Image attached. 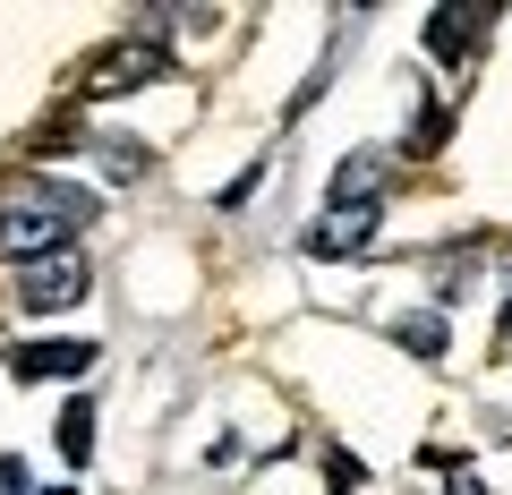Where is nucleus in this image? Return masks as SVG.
<instances>
[{"label": "nucleus", "instance_id": "7ed1b4c3", "mask_svg": "<svg viewBox=\"0 0 512 495\" xmlns=\"http://www.w3.org/2000/svg\"><path fill=\"white\" fill-rule=\"evenodd\" d=\"M86 291H94V282H86V257H77V248L18 265V308H26V316H60V308H77Z\"/></svg>", "mask_w": 512, "mask_h": 495}, {"label": "nucleus", "instance_id": "6e6552de", "mask_svg": "<svg viewBox=\"0 0 512 495\" xmlns=\"http://www.w3.org/2000/svg\"><path fill=\"white\" fill-rule=\"evenodd\" d=\"M60 453H69V470H86V461H94V402L60 410Z\"/></svg>", "mask_w": 512, "mask_h": 495}, {"label": "nucleus", "instance_id": "39448f33", "mask_svg": "<svg viewBox=\"0 0 512 495\" xmlns=\"http://www.w3.org/2000/svg\"><path fill=\"white\" fill-rule=\"evenodd\" d=\"M487 26H495V9H436V18H427V52L436 60H470L478 43H487Z\"/></svg>", "mask_w": 512, "mask_h": 495}, {"label": "nucleus", "instance_id": "9d476101", "mask_svg": "<svg viewBox=\"0 0 512 495\" xmlns=\"http://www.w3.org/2000/svg\"><path fill=\"white\" fill-rule=\"evenodd\" d=\"M94 146H103V163L120 171V180H137V171H146V146H137V137H94Z\"/></svg>", "mask_w": 512, "mask_h": 495}, {"label": "nucleus", "instance_id": "f257e3e1", "mask_svg": "<svg viewBox=\"0 0 512 495\" xmlns=\"http://www.w3.org/2000/svg\"><path fill=\"white\" fill-rule=\"evenodd\" d=\"M94 197L86 188H60V180H18V188H0V257H60L77 231H86Z\"/></svg>", "mask_w": 512, "mask_h": 495}, {"label": "nucleus", "instance_id": "0eeeda50", "mask_svg": "<svg viewBox=\"0 0 512 495\" xmlns=\"http://www.w3.org/2000/svg\"><path fill=\"white\" fill-rule=\"evenodd\" d=\"M384 180H393V154H376V146L350 154V163L333 171V205H376V197H384Z\"/></svg>", "mask_w": 512, "mask_h": 495}, {"label": "nucleus", "instance_id": "9b49d317", "mask_svg": "<svg viewBox=\"0 0 512 495\" xmlns=\"http://www.w3.org/2000/svg\"><path fill=\"white\" fill-rule=\"evenodd\" d=\"M325 478H333V495H359V461H350V453H325Z\"/></svg>", "mask_w": 512, "mask_h": 495}, {"label": "nucleus", "instance_id": "f8f14e48", "mask_svg": "<svg viewBox=\"0 0 512 495\" xmlns=\"http://www.w3.org/2000/svg\"><path fill=\"white\" fill-rule=\"evenodd\" d=\"M0 495H35V478H26V461H0Z\"/></svg>", "mask_w": 512, "mask_h": 495}, {"label": "nucleus", "instance_id": "20e7f679", "mask_svg": "<svg viewBox=\"0 0 512 495\" xmlns=\"http://www.w3.org/2000/svg\"><path fill=\"white\" fill-rule=\"evenodd\" d=\"M86 367H94V342H18L9 350L18 385H52V376H86Z\"/></svg>", "mask_w": 512, "mask_h": 495}, {"label": "nucleus", "instance_id": "f03ea898", "mask_svg": "<svg viewBox=\"0 0 512 495\" xmlns=\"http://www.w3.org/2000/svg\"><path fill=\"white\" fill-rule=\"evenodd\" d=\"M154 77H171V43L154 35V26H128V35H111L69 86L94 103V94H128V86H154Z\"/></svg>", "mask_w": 512, "mask_h": 495}, {"label": "nucleus", "instance_id": "1a4fd4ad", "mask_svg": "<svg viewBox=\"0 0 512 495\" xmlns=\"http://www.w3.org/2000/svg\"><path fill=\"white\" fill-rule=\"evenodd\" d=\"M393 342H402L410 359H444V316H402V325H393Z\"/></svg>", "mask_w": 512, "mask_h": 495}, {"label": "nucleus", "instance_id": "4468645a", "mask_svg": "<svg viewBox=\"0 0 512 495\" xmlns=\"http://www.w3.org/2000/svg\"><path fill=\"white\" fill-rule=\"evenodd\" d=\"M453 495H487V487H478V478H470V470H461V478H453Z\"/></svg>", "mask_w": 512, "mask_h": 495}, {"label": "nucleus", "instance_id": "423d86ee", "mask_svg": "<svg viewBox=\"0 0 512 495\" xmlns=\"http://www.w3.org/2000/svg\"><path fill=\"white\" fill-rule=\"evenodd\" d=\"M367 231H376V205H325V222L308 231L316 257H350V248H367Z\"/></svg>", "mask_w": 512, "mask_h": 495}, {"label": "nucleus", "instance_id": "ddd939ff", "mask_svg": "<svg viewBox=\"0 0 512 495\" xmlns=\"http://www.w3.org/2000/svg\"><path fill=\"white\" fill-rule=\"evenodd\" d=\"M495 350H512V299H504V316H495Z\"/></svg>", "mask_w": 512, "mask_h": 495}]
</instances>
